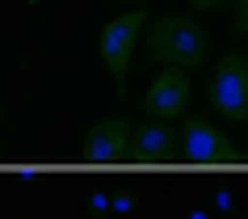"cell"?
Segmentation results:
<instances>
[{"instance_id":"4","label":"cell","mask_w":248,"mask_h":219,"mask_svg":"<svg viewBox=\"0 0 248 219\" xmlns=\"http://www.w3.org/2000/svg\"><path fill=\"white\" fill-rule=\"evenodd\" d=\"M210 110L223 114L227 122H244L248 118V59L244 55H223L210 80Z\"/></svg>"},{"instance_id":"7","label":"cell","mask_w":248,"mask_h":219,"mask_svg":"<svg viewBox=\"0 0 248 219\" xmlns=\"http://www.w3.org/2000/svg\"><path fill=\"white\" fill-rule=\"evenodd\" d=\"M143 110H147V118H164V122L181 118L189 110V72L185 67H164L147 89Z\"/></svg>"},{"instance_id":"5","label":"cell","mask_w":248,"mask_h":219,"mask_svg":"<svg viewBox=\"0 0 248 219\" xmlns=\"http://www.w3.org/2000/svg\"><path fill=\"white\" fill-rule=\"evenodd\" d=\"M131 135L135 127L126 118H105L97 127L84 135L80 143V156L89 160V165H118V160H131Z\"/></svg>"},{"instance_id":"1","label":"cell","mask_w":248,"mask_h":219,"mask_svg":"<svg viewBox=\"0 0 248 219\" xmlns=\"http://www.w3.org/2000/svg\"><path fill=\"white\" fill-rule=\"evenodd\" d=\"M147 55L160 59L164 67H185V72H194V67L206 64V30L198 26L194 17L185 13H169V17H156L152 26H147V38H143Z\"/></svg>"},{"instance_id":"2","label":"cell","mask_w":248,"mask_h":219,"mask_svg":"<svg viewBox=\"0 0 248 219\" xmlns=\"http://www.w3.org/2000/svg\"><path fill=\"white\" fill-rule=\"evenodd\" d=\"M143 30H147V13H143V9H131V13L114 17V21L101 30L97 51H101V59H105V67H109V76H114V89H118V93L126 89L131 51H135V42H139V34H143Z\"/></svg>"},{"instance_id":"6","label":"cell","mask_w":248,"mask_h":219,"mask_svg":"<svg viewBox=\"0 0 248 219\" xmlns=\"http://www.w3.org/2000/svg\"><path fill=\"white\" fill-rule=\"evenodd\" d=\"M131 160L139 165H169L181 160V131H172L164 118H147L131 135Z\"/></svg>"},{"instance_id":"3","label":"cell","mask_w":248,"mask_h":219,"mask_svg":"<svg viewBox=\"0 0 248 219\" xmlns=\"http://www.w3.org/2000/svg\"><path fill=\"white\" fill-rule=\"evenodd\" d=\"M181 160L185 165H240V152L210 118L189 114L181 127Z\"/></svg>"},{"instance_id":"9","label":"cell","mask_w":248,"mask_h":219,"mask_svg":"<svg viewBox=\"0 0 248 219\" xmlns=\"http://www.w3.org/2000/svg\"><path fill=\"white\" fill-rule=\"evenodd\" d=\"M215 4H223V0H194V9H215Z\"/></svg>"},{"instance_id":"8","label":"cell","mask_w":248,"mask_h":219,"mask_svg":"<svg viewBox=\"0 0 248 219\" xmlns=\"http://www.w3.org/2000/svg\"><path fill=\"white\" fill-rule=\"evenodd\" d=\"M235 34H248V0H235Z\"/></svg>"}]
</instances>
